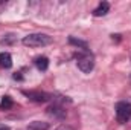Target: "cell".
<instances>
[{"label": "cell", "instance_id": "4", "mask_svg": "<svg viewBox=\"0 0 131 130\" xmlns=\"http://www.w3.org/2000/svg\"><path fill=\"white\" fill-rule=\"evenodd\" d=\"M25 95L29 98V99L35 101V103H44V101L49 99V95L47 94H43V92H25Z\"/></svg>", "mask_w": 131, "mask_h": 130}, {"label": "cell", "instance_id": "9", "mask_svg": "<svg viewBox=\"0 0 131 130\" xmlns=\"http://www.w3.org/2000/svg\"><path fill=\"white\" fill-rule=\"evenodd\" d=\"M12 106V99L9 97H3L2 98V103H0V109L2 110H6V109H9Z\"/></svg>", "mask_w": 131, "mask_h": 130}, {"label": "cell", "instance_id": "1", "mask_svg": "<svg viewBox=\"0 0 131 130\" xmlns=\"http://www.w3.org/2000/svg\"><path fill=\"white\" fill-rule=\"evenodd\" d=\"M52 43V37L46 34H29L23 38V44L29 48H41Z\"/></svg>", "mask_w": 131, "mask_h": 130}, {"label": "cell", "instance_id": "10", "mask_svg": "<svg viewBox=\"0 0 131 130\" xmlns=\"http://www.w3.org/2000/svg\"><path fill=\"white\" fill-rule=\"evenodd\" d=\"M70 43H73V44H76V46L87 48V43H84V41H81V40H76V38H73V37H70Z\"/></svg>", "mask_w": 131, "mask_h": 130}, {"label": "cell", "instance_id": "2", "mask_svg": "<svg viewBox=\"0 0 131 130\" xmlns=\"http://www.w3.org/2000/svg\"><path fill=\"white\" fill-rule=\"evenodd\" d=\"M116 118L119 123H127L131 118V104L130 103H117L116 106Z\"/></svg>", "mask_w": 131, "mask_h": 130}, {"label": "cell", "instance_id": "5", "mask_svg": "<svg viewBox=\"0 0 131 130\" xmlns=\"http://www.w3.org/2000/svg\"><path fill=\"white\" fill-rule=\"evenodd\" d=\"M108 9H110V5L107 2H102V3H99L98 8L93 11V15L95 17H102V15H105L108 12Z\"/></svg>", "mask_w": 131, "mask_h": 130}, {"label": "cell", "instance_id": "8", "mask_svg": "<svg viewBox=\"0 0 131 130\" xmlns=\"http://www.w3.org/2000/svg\"><path fill=\"white\" fill-rule=\"evenodd\" d=\"M47 127H49V126H47L46 123H38V121H35V123H32L28 129L29 130H46Z\"/></svg>", "mask_w": 131, "mask_h": 130}, {"label": "cell", "instance_id": "7", "mask_svg": "<svg viewBox=\"0 0 131 130\" xmlns=\"http://www.w3.org/2000/svg\"><path fill=\"white\" fill-rule=\"evenodd\" d=\"M35 66H37L40 70H46L47 66H49V60H47L46 57H38V58H35Z\"/></svg>", "mask_w": 131, "mask_h": 130}, {"label": "cell", "instance_id": "3", "mask_svg": "<svg viewBox=\"0 0 131 130\" xmlns=\"http://www.w3.org/2000/svg\"><path fill=\"white\" fill-rule=\"evenodd\" d=\"M78 67L82 70V72H85V73H89L92 69H93V66H95V60H93V57L92 55H89V54H85V55H81V57H78Z\"/></svg>", "mask_w": 131, "mask_h": 130}, {"label": "cell", "instance_id": "11", "mask_svg": "<svg viewBox=\"0 0 131 130\" xmlns=\"http://www.w3.org/2000/svg\"><path fill=\"white\" fill-rule=\"evenodd\" d=\"M0 130H9V127L5 126V124H0Z\"/></svg>", "mask_w": 131, "mask_h": 130}, {"label": "cell", "instance_id": "6", "mask_svg": "<svg viewBox=\"0 0 131 130\" xmlns=\"http://www.w3.org/2000/svg\"><path fill=\"white\" fill-rule=\"evenodd\" d=\"M11 66H12V58H11V55H9L8 52H2V54H0V67L8 69V67H11Z\"/></svg>", "mask_w": 131, "mask_h": 130}]
</instances>
